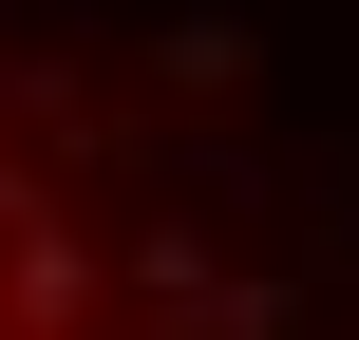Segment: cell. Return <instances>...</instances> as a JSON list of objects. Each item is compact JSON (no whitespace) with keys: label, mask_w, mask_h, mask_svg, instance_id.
<instances>
[{"label":"cell","mask_w":359,"mask_h":340,"mask_svg":"<svg viewBox=\"0 0 359 340\" xmlns=\"http://www.w3.org/2000/svg\"><path fill=\"white\" fill-rule=\"evenodd\" d=\"M0 340H265L227 246L0 76Z\"/></svg>","instance_id":"6da1fadb"}]
</instances>
